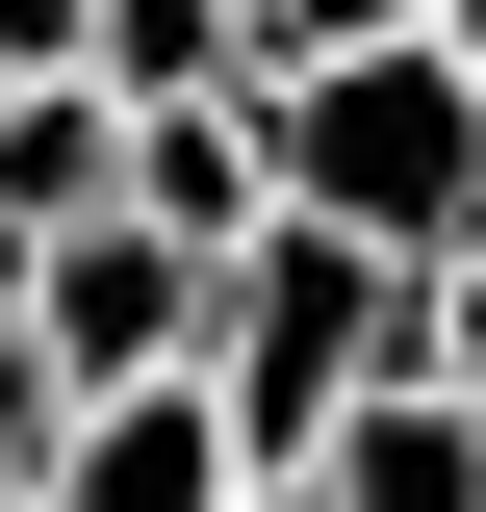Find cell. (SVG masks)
Here are the masks:
<instances>
[{
	"label": "cell",
	"instance_id": "cell-7",
	"mask_svg": "<svg viewBox=\"0 0 486 512\" xmlns=\"http://www.w3.org/2000/svg\"><path fill=\"white\" fill-rule=\"evenodd\" d=\"M103 205H128V103L103 77H26V103H0V256L103 231Z\"/></svg>",
	"mask_w": 486,
	"mask_h": 512
},
{
	"label": "cell",
	"instance_id": "cell-9",
	"mask_svg": "<svg viewBox=\"0 0 486 512\" xmlns=\"http://www.w3.org/2000/svg\"><path fill=\"white\" fill-rule=\"evenodd\" d=\"M461 0H256V77H333V52H435Z\"/></svg>",
	"mask_w": 486,
	"mask_h": 512
},
{
	"label": "cell",
	"instance_id": "cell-3",
	"mask_svg": "<svg viewBox=\"0 0 486 512\" xmlns=\"http://www.w3.org/2000/svg\"><path fill=\"white\" fill-rule=\"evenodd\" d=\"M0 308H26V359H52L77 410H103V384H205V256H180V231H128V205H103V231H52Z\"/></svg>",
	"mask_w": 486,
	"mask_h": 512
},
{
	"label": "cell",
	"instance_id": "cell-5",
	"mask_svg": "<svg viewBox=\"0 0 486 512\" xmlns=\"http://www.w3.org/2000/svg\"><path fill=\"white\" fill-rule=\"evenodd\" d=\"M128 231H180L205 282H231V256L282 231V154H256V103H154V128H128Z\"/></svg>",
	"mask_w": 486,
	"mask_h": 512
},
{
	"label": "cell",
	"instance_id": "cell-12",
	"mask_svg": "<svg viewBox=\"0 0 486 512\" xmlns=\"http://www.w3.org/2000/svg\"><path fill=\"white\" fill-rule=\"evenodd\" d=\"M435 52H461V77H486V0H461V26H435Z\"/></svg>",
	"mask_w": 486,
	"mask_h": 512
},
{
	"label": "cell",
	"instance_id": "cell-14",
	"mask_svg": "<svg viewBox=\"0 0 486 512\" xmlns=\"http://www.w3.org/2000/svg\"><path fill=\"white\" fill-rule=\"evenodd\" d=\"M0 282H26V256H0Z\"/></svg>",
	"mask_w": 486,
	"mask_h": 512
},
{
	"label": "cell",
	"instance_id": "cell-8",
	"mask_svg": "<svg viewBox=\"0 0 486 512\" xmlns=\"http://www.w3.org/2000/svg\"><path fill=\"white\" fill-rule=\"evenodd\" d=\"M103 103H256V0H103Z\"/></svg>",
	"mask_w": 486,
	"mask_h": 512
},
{
	"label": "cell",
	"instance_id": "cell-13",
	"mask_svg": "<svg viewBox=\"0 0 486 512\" xmlns=\"http://www.w3.org/2000/svg\"><path fill=\"white\" fill-rule=\"evenodd\" d=\"M256 512H307V487H256Z\"/></svg>",
	"mask_w": 486,
	"mask_h": 512
},
{
	"label": "cell",
	"instance_id": "cell-10",
	"mask_svg": "<svg viewBox=\"0 0 486 512\" xmlns=\"http://www.w3.org/2000/svg\"><path fill=\"white\" fill-rule=\"evenodd\" d=\"M410 384H461V410H486V231H461V256L410 282Z\"/></svg>",
	"mask_w": 486,
	"mask_h": 512
},
{
	"label": "cell",
	"instance_id": "cell-11",
	"mask_svg": "<svg viewBox=\"0 0 486 512\" xmlns=\"http://www.w3.org/2000/svg\"><path fill=\"white\" fill-rule=\"evenodd\" d=\"M26 77H103V0H0V103Z\"/></svg>",
	"mask_w": 486,
	"mask_h": 512
},
{
	"label": "cell",
	"instance_id": "cell-4",
	"mask_svg": "<svg viewBox=\"0 0 486 512\" xmlns=\"http://www.w3.org/2000/svg\"><path fill=\"white\" fill-rule=\"evenodd\" d=\"M26 512H256V461H231L205 384H103V410L52 436V487H26Z\"/></svg>",
	"mask_w": 486,
	"mask_h": 512
},
{
	"label": "cell",
	"instance_id": "cell-1",
	"mask_svg": "<svg viewBox=\"0 0 486 512\" xmlns=\"http://www.w3.org/2000/svg\"><path fill=\"white\" fill-rule=\"evenodd\" d=\"M359 384H410V256H359V231H307V205H282V231L205 282V410H231L256 487H307Z\"/></svg>",
	"mask_w": 486,
	"mask_h": 512
},
{
	"label": "cell",
	"instance_id": "cell-15",
	"mask_svg": "<svg viewBox=\"0 0 486 512\" xmlns=\"http://www.w3.org/2000/svg\"><path fill=\"white\" fill-rule=\"evenodd\" d=\"M0 512H26V487H0Z\"/></svg>",
	"mask_w": 486,
	"mask_h": 512
},
{
	"label": "cell",
	"instance_id": "cell-6",
	"mask_svg": "<svg viewBox=\"0 0 486 512\" xmlns=\"http://www.w3.org/2000/svg\"><path fill=\"white\" fill-rule=\"evenodd\" d=\"M307 512H486V410L461 384H359L333 461H307Z\"/></svg>",
	"mask_w": 486,
	"mask_h": 512
},
{
	"label": "cell",
	"instance_id": "cell-2",
	"mask_svg": "<svg viewBox=\"0 0 486 512\" xmlns=\"http://www.w3.org/2000/svg\"><path fill=\"white\" fill-rule=\"evenodd\" d=\"M256 154H282L307 231H359V256H461L486 231V77L461 52H333V77H256Z\"/></svg>",
	"mask_w": 486,
	"mask_h": 512
}]
</instances>
